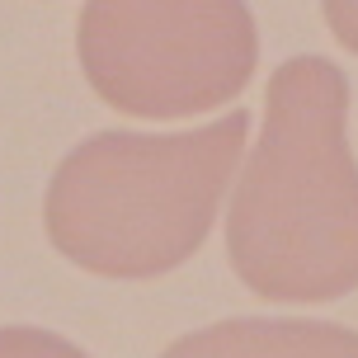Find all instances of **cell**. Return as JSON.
<instances>
[{
	"label": "cell",
	"instance_id": "cell-5",
	"mask_svg": "<svg viewBox=\"0 0 358 358\" xmlns=\"http://www.w3.org/2000/svg\"><path fill=\"white\" fill-rule=\"evenodd\" d=\"M0 358H90L80 344L38 325H0Z\"/></svg>",
	"mask_w": 358,
	"mask_h": 358
},
{
	"label": "cell",
	"instance_id": "cell-1",
	"mask_svg": "<svg viewBox=\"0 0 358 358\" xmlns=\"http://www.w3.org/2000/svg\"><path fill=\"white\" fill-rule=\"evenodd\" d=\"M227 259L264 302H335L358 287V161L335 62L287 57L268 76L264 132L227 208Z\"/></svg>",
	"mask_w": 358,
	"mask_h": 358
},
{
	"label": "cell",
	"instance_id": "cell-3",
	"mask_svg": "<svg viewBox=\"0 0 358 358\" xmlns=\"http://www.w3.org/2000/svg\"><path fill=\"white\" fill-rule=\"evenodd\" d=\"M76 57L108 108L194 118L250 85L259 34L245 0H85Z\"/></svg>",
	"mask_w": 358,
	"mask_h": 358
},
{
	"label": "cell",
	"instance_id": "cell-4",
	"mask_svg": "<svg viewBox=\"0 0 358 358\" xmlns=\"http://www.w3.org/2000/svg\"><path fill=\"white\" fill-rule=\"evenodd\" d=\"M161 358H358V330L335 321L236 316L175 340Z\"/></svg>",
	"mask_w": 358,
	"mask_h": 358
},
{
	"label": "cell",
	"instance_id": "cell-2",
	"mask_svg": "<svg viewBox=\"0 0 358 358\" xmlns=\"http://www.w3.org/2000/svg\"><path fill=\"white\" fill-rule=\"evenodd\" d=\"M245 137V108L165 137L94 132L52 170L43 198L48 241L62 259L99 278H161L208 241Z\"/></svg>",
	"mask_w": 358,
	"mask_h": 358
},
{
	"label": "cell",
	"instance_id": "cell-6",
	"mask_svg": "<svg viewBox=\"0 0 358 358\" xmlns=\"http://www.w3.org/2000/svg\"><path fill=\"white\" fill-rule=\"evenodd\" d=\"M321 10H325V24H330L335 43L358 57V0H321Z\"/></svg>",
	"mask_w": 358,
	"mask_h": 358
}]
</instances>
